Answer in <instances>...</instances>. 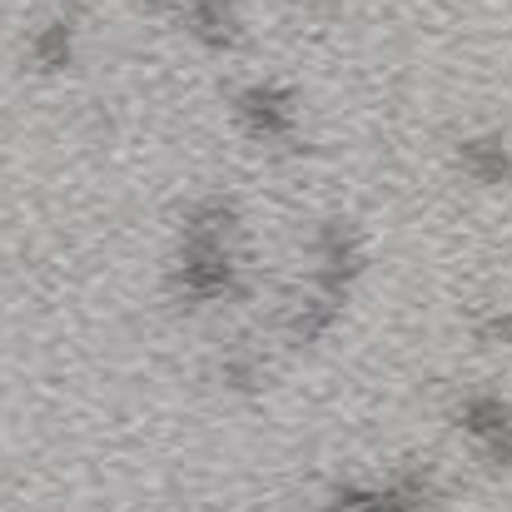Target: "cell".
Instances as JSON below:
<instances>
[{"instance_id": "obj_1", "label": "cell", "mask_w": 512, "mask_h": 512, "mask_svg": "<svg viewBox=\"0 0 512 512\" xmlns=\"http://www.w3.org/2000/svg\"><path fill=\"white\" fill-rule=\"evenodd\" d=\"M244 214L224 194H204L184 209L174 254L165 269V289L179 309H214L234 304L249 289V264H244Z\"/></svg>"}, {"instance_id": "obj_2", "label": "cell", "mask_w": 512, "mask_h": 512, "mask_svg": "<svg viewBox=\"0 0 512 512\" xmlns=\"http://www.w3.org/2000/svg\"><path fill=\"white\" fill-rule=\"evenodd\" d=\"M309 259H314L309 264V284L289 299V309L279 319L284 339L294 348H309V343L334 334V324L343 319V309H348V299H353V289H358V279L368 269V244H363L358 224L334 214V219L314 224Z\"/></svg>"}, {"instance_id": "obj_3", "label": "cell", "mask_w": 512, "mask_h": 512, "mask_svg": "<svg viewBox=\"0 0 512 512\" xmlns=\"http://www.w3.org/2000/svg\"><path fill=\"white\" fill-rule=\"evenodd\" d=\"M229 110H234V125L259 150H274V155H299L304 150V110H299V95L289 85L249 80V85L234 90Z\"/></svg>"}, {"instance_id": "obj_4", "label": "cell", "mask_w": 512, "mask_h": 512, "mask_svg": "<svg viewBox=\"0 0 512 512\" xmlns=\"http://www.w3.org/2000/svg\"><path fill=\"white\" fill-rule=\"evenodd\" d=\"M438 498H443L438 473L403 468L388 483H343V488H334L324 512H428Z\"/></svg>"}, {"instance_id": "obj_5", "label": "cell", "mask_w": 512, "mask_h": 512, "mask_svg": "<svg viewBox=\"0 0 512 512\" xmlns=\"http://www.w3.org/2000/svg\"><path fill=\"white\" fill-rule=\"evenodd\" d=\"M150 15L170 20L179 35H189L209 55H234L244 45V20L234 0H140Z\"/></svg>"}, {"instance_id": "obj_6", "label": "cell", "mask_w": 512, "mask_h": 512, "mask_svg": "<svg viewBox=\"0 0 512 512\" xmlns=\"http://www.w3.org/2000/svg\"><path fill=\"white\" fill-rule=\"evenodd\" d=\"M463 438L478 448V458L488 468H508L512 473V403L503 393H468L453 408Z\"/></svg>"}, {"instance_id": "obj_7", "label": "cell", "mask_w": 512, "mask_h": 512, "mask_svg": "<svg viewBox=\"0 0 512 512\" xmlns=\"http://www.w3.org/2000/svg\"><path fill=\"white\" fill-rule=\"evenodd\" d=\"M25 60H30L35 75H65V70L80 60V10H70V5L50 10V15L30 30Z\"/></svg>"}, {"instance_id": "obj_8", "label": "cell", "mask_w": 512, "mask_h": 512, "mask_svg": "<svg viewBox=\"0 0 512 512\" xmlns=\"http://www.w3.org/2000/svg\"><path fill=\"white\" fill-rule=\"evenodd\" d=\"M458 170L483 189H503V184H512V140L498 130L458 140Z\"/></svg>"}, {"instance_id": "obj_9", "label": "cell", "mask_w": 512, "mask_h": 512, "mask_svg": "<svg viewBox=\"0 0 512 512\" xmlns=\"http://www.w3.org/2000/svg\"><path fill=\"white\" fill-rule=\"evenodd\" d=\"M219 383H224V388H234V393L259 388V383H264V363H259V353H249V348L224 353V363H219Z\"/></svg>"}, {"instance_id": "obj_10", "label": "cell", "mask_w": 512, "mask_h": 512, "mask_svg": "<svg viewBox=\"0 0 512 512\" xmlns=\"http://www.w3.org/2000/svg\"><path fill=\"white\" fill-rule=\"evenodd\" d=\"M478 339L493 343V348H512V309H493L488 319H478Z\"/></svg>"}]
</instances>
